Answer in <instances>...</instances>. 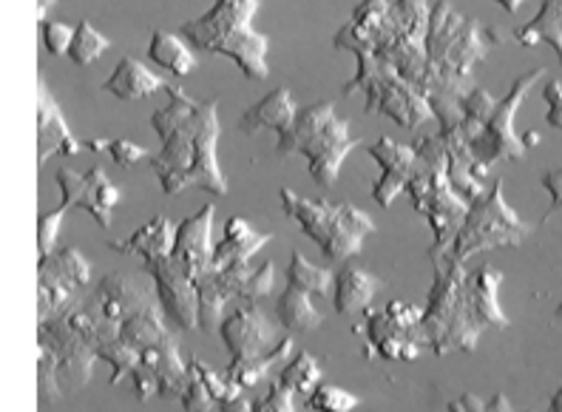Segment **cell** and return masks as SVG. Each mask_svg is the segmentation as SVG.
<instances>
[{"label": "cell", "instance_id": "obj_42", "mask_svg": "<svg viewBox=\"0 0 562 412\" xmlns=\"http://www.w3.org/2000/svg\"><path fill=\"white\" fill-rule=\"evenodd\" d=\"M191 361L196 365V370H200L202 381H205V387H207V392H211L213 399L220 401V404H225V401H234V399H239V396H245V390H241L236 381H231V376H227V372L213 370V367L205 365L200 356H193Z\"/></svg>", "mask_w": 562, "mask_h": 412}, {"label": "cell", "instance_id": "obj_36", "mask_svg": "<svg viewBox=\"0 0 562 412\" xmlns=\"http://www.w3.org/2000/svg\"><path fill=\"white\" fill-rule=\"evenodd\" d=\"M322 378L324 372H322V365H318V358L307 350L295 353L293 361H288L279 372L281 385L288 387V390H293L295 396H304V399L313 396V390H316L318 385H324Z\"/></svg>", "mask_w": 562, "mask_h": 412}, {"label": "cell", "instance_id": "obj_51", "mask_svg": "<svg viewBox=\"0 0 562 412\" xmlns=\"http://www.w3.org/2000/svg\"><path fill=\"white\" fill-rule=\"evenodd\" d=\"M542 97H546V103H549V118H546V120H549L551 129L562 131V82L560 80L546 82Z\"/></svg>", "mask_w": 562, "mask_h": 412}, {"label": "cell", "instance_id": "obj_6", "mask_svg": "<svg viewBox=\"0 0 562 412\" xmlns=\"http://www.w3.org/2000/svg\"><path fill=\"white\" fill-rule=\"evenodd\" d=\"M356 91L367 94V105H363L367 114H384L406 131H418L420 125L435 120L429 100L412 82H406L398 69L378 52L358 55L356 77L344 82L341 94L352 97Z\"/></svg>", "mask_w": 562, "mask_h": 412}, {"label": "cell", "instance_id": "obj_13", "mask_svg": "<svg viewBox=\"0 0 562 412\" xmlns=\"http://www.w3.org/2000/svg\"><path fill=\"white\" fill-rule=\"evenodd\" d=\"M145 270L157 282L159 308H162L165 319L177 324L179 330H200V290L186 274V268L173 256H168L162 261L145 265Z\"/></svg>", "mask_w": 562, "mask_h": 412}, {"label": "cell", "instance_id": "obj_41", "mask_svg": "<svg viewBox=\"0 0 562 412\" xmlns=\"http://www.w3.org/2000/svg\"><path fill=\"white\" fill-rule=\"evenodd\" d=\"M304 407L313 412H352L356 407H361V399L356 392L344 390V387L318 385L313 396L304 399Z\"/></svg>", "mask_w": 562, "mask_h": 412}, {"label": "cell", "instance_id": "obj_8", "mask_svg": "<svg viewBox=\"0 0 562 412\" xmlns=\"http://www.w3.org/2000/svg\"><path fill=\"white\" fill-rule=\"evenodd\" d=\"M542 75H546V69H531L526 71V75L517 77V80L512 82L508 94L503 97V100H497V109H494V114L488 118L486 129L481 131V137L474 140V143H469V148H472L474 159H477L481 168L492 171L497 163H512V159L526 157L528 148L522 145V137L515 131V118L517 111H520L522 100L528 97V91L535 89L537 82L542 80Z\"/></svg>", "mask_w": 562, "mask_h": 412}, {"label": "cell", "instance_id": "obj_44", "mask_svg": "<svg viewBox=\"0 0 562 412\" xmlns=\"http://www.w3.org/2000/svg\"><path fill=\"white\" fill-rule=\"evenodd\" d=\"M69 213V208L57 205L55 211L41 213V220H37V245H41V256L55 254L57 250V240H60V227H63V216Z\"/></svg>", "mask_w": 562, "mask_h": 412}, {"label": "cell", "instance_id": "obj_25", "mask_svg": "<svg viewBox=\"0 0 562 412\" xmlns=\"http://www.w3.org/2000/svg\"><path fill=\"white\" fill-rule=\"evenodd\" d=\"M100 89L114 94L117 100L131 103V100H145V97H151L154 91H168L171 86H168L157 71L148 69L143 60H137V57H123Z\"/></svg>", "mask_w": 562, "mask_h": 412}, {"label": "cell", "instance_id": "obj_5", "mask_svg": "<svg viewBox=\"0 0 562 412\" xmlns=\"http://www.w3.org/2000/svg\"><path fill=\"white\" fill-rule=\"evenodd\" d=\"M279 200L284 213L302 227L310 242L322 247L329 261H350L361 254L363 240L375 234V222L350 202L310 200L290 188H281Z\"/></svg>", "mask_w": 562, "mask_h": 412}, {"label": "cell", "instance_id": "obj_32", "mask_svg": "<svg viewBox=\"0 0 562 412\" xmlns=\"http://www.w3.org/2000/svg\"><path fill=\"white\" fill-rule=\"evenodd\" d=\"M290 353H293V338L288 336L273 353H268V356L247 358V361H231L225 372L231 376V381H236V385L241 387V390H254V387H259L261 381L270 376V370L288 365Z\"/></svg>", "mask_w": 562, "mask_h": 412}, {"label": "cell", "instance_id": "obj_56", "mask_svg": "<svg viewBox=\"0 0 562 412\" xmlns=\"http://www.w3.org/2000/svg\"><path fill=\"white\" fill-rule=\"evenodd\" d=\"M540 134H537V131H526V134H522V145H526V148H535V145H540Z\"/></svg>", "mask_w": 562, "mask_h": 412}, {"label": "cell", "instance_id": "obj_7", "mask_svg": "<svg viewBox=\"0 0 562 412\" xmlns=\"http://www.w3.org/2000/svg\"><path fill=\"white\" fill-rule=\"evenodd\" d=\"M531 225L522 222L520 213L506 202L503 179H497L481 200L469 205L463 227L454 236L452 247L446 250L458 261H467L477 254H492L501 247H517L528 240Z\"/></svg>", "mask_w": 562, "mask_h": 412}, {"label": "cell", "instance_id": "obj_45", "mask_svg": "<svg viewBox=\"0 0 562 412\" xmlns=\"http://www.w3.org/2000/svg\"><path fill=\"white\" fill-rule=\"evenodd\" d=\"M41 37L48 55H55V57L69 55L71 41H75V26H69V23H63V21H43Z\"/></svg>", "mask_w": 562, "mask_h": 412}, {"label": "cell", "instance_id": "obj_37", "mask_svg": "<svg viewBox=\"0 0 562 412\" xmlns=\"http://www.w3.org/2000/svg\"><path fill=\"white\" fill-rule=\"evenodd\" d=\"M497 109V100L488 94L486 89H474L463 97V103H460V111H463V120H460V134L467 143H474V140L481 137V131L486 129L488 118Z\"/></svg>", "mask_w": 562, "mask_h": 412}, {"label": "cell", "instance_id": "obj_17", "mask_svg": "<svg viewBox=\"0 0 562 412\" xmlns=\"http://www.w3.org/2000/svg\"><path fill=\"white\" fill-rule=\"evenodd\" d=\"M213 216H216V208L202 205L177 225V245L171 256L186 268L193 282H200L202 276L213 270V247H216L213 245Z\"/></svg>", "mask_w": 562, "mask_h": 412}, {"label": "cell", "instance_id": "obj_49", "mask_svg": "<svg viewBox=\"0 0 562 412\" xmlns=\"http://www.w3.org/2000/svg\"><path fill=\"white\" fill-rule=\"evenodd\" d=\"M131 387H134V396H137L139 401L154 399V396H159V378H157V372H154L151 367L139 365L137 370L131 372Z\"/></svg>", "mask_w": 562, "mask_h": 412}, {"label": "cell", "instance_id": "obj_4", "mask_svg": "<svg viewBox=\"0 0 562 412\" xmlns=\"http://www.w3.org/2000/svg\"><path fill=\"white\" fill-rule=\"evenodd\" d=\"M429 261L435 268V282L420 319L429 350L440 358L449 353H472L481 342L483 327L469 304L467 265L449 254L429 256Z\"/></svg>", "mask_w": 562, "mask_h": 412}, {"label": "cell", "instance_id": "obj_35", "mask_svg": "<svg viewBox=\"0 0 562 412\" xmlns=\"http://www.w3.org/2000/svg\"><path fill=\"white\" fill-rule=\"evenodd\" d=\"M288 285H293V288L304 290V293L310 296H322V299H327L329 290H333V282H336V274L327 268H322V265H313V261L307 259L304 254H299V250H293V256H290V265H288Z\"/></svg>", "mask_w": 562, "mask_h": 412}, {"label": "cell", "instance_id": "obj_46", "mask_svg": "<svg viewBox=\"0 0 562 412\" xmlns=\"http://www.w3.org/2000/svg\"><path fill=\"white\" fill-rule=\"evenodd\" d=\"M446 412H515V407L508 404V399L503 392H497V396L488 401H483L481 396H474V392H463L460 399L449 401Z\"/></svg>", "mask_w": 562, "mask_h": 412}, {"label": "cell", "instance_id": "obj_59", "mask_svg": "<svg viewBox=\"0 0 562 412\" xmlns=\"http://www.w3.org/2000/svg\"><path fill=\"white\" fill-rule=\"evenodd\" d=\"M560 3H562V0H560Z\"/></svg>", "mask_w": 562, "mask_h": 412}, {"label": "cell", "instance_id": "obj_28", "mask_svg": "<svg viewBox=\"0 0 562 412\" xmlns=\"http://www.w3.org/2000/svg\"><path fill=\"white\" fill-rule=\"evenodd\" d=\"M120 200H123V193H120V188L111 182L109 174L103 171V165H91L89 171H86V188H82L77 208L91 213L97 220V225L103 227V231H109L111 211L120 205Z\"/></svg>", "mask_w": 562, "mask_h": 412}, {"label": "cell", "instance_id": "obj_55", "mask_svg": "<svg viewBox=\"0 0 562 412\" xmlns=\"http://www.w3.org/2000/svg\"><path fill=\"white\" fill-rule=\"evenodd\" d=\"M109 140H89V143H86V148H89V152H94V154H100V152H109Z\"/></svg>", "mask_w": 562, "mask_h": 412}, {"label": "cell", "instance_id": "obj_30", "mask_svg": "<svg viewBox=\"0 0 562 412\" xmlns=\"http://www.w3.org/2000/svg\"><path fill=\"white\" fill-rule=\"evenodd\" d=\"M515 41L522 48H535L537 43H549L562 66V3L560 0H542L540 12L515 32Z\"/></svg>", "mask_w": 562, "mask_h": 412}, {"label": "cell", "instance_id": "obj_21", "mask_svg": "<svg viewBox=\"0 0 562 412\" xmlns=\"http://www.w3.org/2000/svg\"><path fill=\"white\" fill-rule=\"evenodd\" d=\"M273 242V234H261L256 231L245 216H231L225 222V236L222 242H216L213 247V270H225L234 268V265H250L256 254H259L261 247L270 245Z\"/></svg>", "mask_w": 562, "mask_h": 412}, {"label": "cell", "instance_id": "obj_38", "mask_svg": "<svg viewBox=\"0 0 562 412\" xmlns=\"http://www.w3.org/2000/svg\"><path fill=\"white\" fill-rule=\"evenodd\" d=\"M105 48H111V41L103 35V32H97L89 21H80L75 26V41H71L69 48V60L75 66H91L97 63L100 57L105 55Z\"/></svg>", "mask_w": 562, "mask_h": 412}, {"label": "cell", "instance_id": "obj_10", "mask_svg": "<svg viewBox=\"0 0 562 412\" xmlns=\"http://www.w3.org/2000/svg\"><path fill=\"white\" fill-rule=\"evenodd\" d=\"M352 333L367 338V344H363V358L367 361L386 358V361L412 365V361H418L424 356V350H429L424 327H404L384 308L367 310L361 322L352 324Z\"/></svg>", "mask_w": 562, "mask_h": 412}, {"label": "cell", "instance_id": "obj_43", "mask_svg": "<svg viewBox=\"0 0 562 412\" xmlns=\"http://www.w3.org/2000/svg\"><path fill=\"white\" fill-rule=\"evenodd\" d=\"M188 367H191V385H188L186 396L179 399L182 410L186 412H216L220 410V401L213 399L211 392H207L205 381H202L200 370H196V365H193L191 358H188Z\"/></svg>", "mask_w": 562, "mask_h": 412}, {"label": "cell", "instance_id": "obj_53", "mask_svg": "<svg viewBox=\"0 0 562 412\" xmlns=\"http://www.w3.org/2000/svg\"><path fill=\"white\" fill-rule=\"evenodd\" d=\"M254 404H256V401H250L247 396H239V399L220 404V410L222 412H254Z\"/></svg>", "mask_w": 562, "mask_h": 412}, {"label": "cell", "instance_id": "obj_14", "mask_svg": "<svg viewBox=\"0 0 562 412\" xmlns=\"http://www.w3.org/2000/svg\"><path fill=\"white\" fill-rule=\"evenodd\" d=\"M469 213V202H463L454 193L452 182H449V174H446V148L440 152V157L435 159L432 171V197H429V208H426L424 220L432 231V247H429V256H440L452 247L454 236L463 227V220Z\"/></svg>", "mask_w": 562, "mask_h": 412}, {"label": "cell", "instance_id": "obj_50", "mask_svg": "<svg viewBox=\"0 0 562 412\" xmlns=\"http://www.w3.org/2000/svg\"><path fill=\"white\" fill-rule=\"evenodd\" d=\"M386 313H390L392 319L398 324H404V327H420V319H424V308H418V304L412 302H404V299H395V302L386 304Z\"/></svg>", "mask_w": 562, "mask_h": 412}, {"label": "cell", "instance_id": "obj_34", "mask_svg": "<svg viewBox=\"0 0 562 412\" xmlns=\"http://www.w3.org/2000/svg\"><path fill=\"white\" fill-rule=\"evenodd\" d=\"M196 290H200V330L202 333H220L225 316L234 310L231 296L216 282L213 270L196 282Z\"/></svg>", "mask_w": 562, "mask_h": 412}, {"label": "cell", "instance_id": "obj_2", "mask_svg": "<svg viewBox=\"0 0 562 412\" xmlns=\"http://www.w3.org/2000/svg\"><path fill=\"white\" fill-rule=\"evenodd\" d=\"M501 46V35L474 18H463L449 0L435 3L426 29V71L418 91L435 111L438 134L458 129L460 103L474 91V69Z\"/></svg>", "mask_w": 562, "mask_h": 412}, {"label": "cell", "instance_id": "obj_3", "mask_svg": "<svg viewBox=\"0 0 562 412\" xmlns=\"http://www.w3.org/2000/svg\"><path fill=\"white\" fill-rule=\"evenodd\" d=\"M256 12L259 0H213L205 14L179 26V35L205 55L231 57L247 80L261 82L270 77V37L254 26Z\"/></svg>", "mask_w": 562, "mask_h": 412}, {"label": "cell", "instance_id": "obj_33", "mask_svg": "<svg viewBox=\"0 0 562 412\" xmlns=\"http://www.w3.org/2000/svg\"><path fill=\"white\" fill-rule=\"evenodd\" d=\"M165 322H168V319H165L162 308L154 304V308L143 310L137 316L125 319L123 327H120V342L131 344V347H137V350H145V347H151V344L171 336V330H168Z\"/></svg>", "mask_w": 562, "mask_h": 412}, {"label": "cell", "instance_id": "obj_18", "mask_svg": "<svg viewBox=\"0 0 562 412\" xmlns=\"http://www.w3.org/2000/svg\"><path fill=\"white\" fill-rule=\"evenodd\" d=\"M37 125H41V143H37V163L43 165L52 157L63 154V157H77L82 152V143L75 140L66 114L57 105L55 94L48 91L46 82H41V105H37Z\"/></svg>", "mask_w": 562, "mask_h": 412}, {"label": "cell", "instance_id": "obj_58", "mask_svg": "<svg viewBox=\"0 0 562 412\" xmlns=\"http://www.w3.org/2000/svg\"><path fill=\"white\" fill-rule=\"evenodd\" d=\"M549 412H562V385L557 387L554 399H551V404H549Z\"/></svg>", "mask_w": 562, "mask_h": 412}, {"label": "cell", "instance_id": "obj_9", "mask_svg": "<svg viewBox=\"0 0 562 412\" xmlns=\"http://www.w3.org/2000/svg\"><path fill=\"white\" fill-rule=\"evenodd\" d=\"M80 304L100 322L123 327L125 319L159 304L157 282L148 270L145 274H109L97 282V288L86 299H80Z\"/></svg>", "mask_w": 562, "mask_h": 412}, {"label": "cell", "instance_id": "obj_27", "mask_svg": "<svg viewBox=\"0 0 562 412\" xmlns=\"http://www.w3.org/2000/svg\"><path fill=\"white\" fill-rule=\"evenodd\" d=\"M333 118H336V103H333V100H318V103L299 109L293 129H290L284 137H279V143H276L279 157H290V154L302 152L310 140H316L318 134H322V129Z\"/></svg>", "mask_w": 562, "mask_h": 412}, {"label": "cell", "instance_id": "obj_23", "mask_svg": "<svg viewBox=\"0 0 562 412\" xmlns=\"http://www.w3.org/2000/svg\"><path fill=\"white\" fill-rule=\"evenodd\" d=\"M173 245H177V225H173L168 216H154L151 222H145L139 231L128 236L123 242H109L111 250H117L123 256H139L145 265H154V261H162L173 254Z\"/></svg>", "mask_w": 562, "mask_h": 412}, {"label": "cell", "instance_id": "obj_48", "mask_svg": "<svg viewBox=\"0 0 562 412\" xmlns=\"http://www.w3.org/2000/svg\"><path fill=\"white\" fill-rule=\"evenodd\" d=\"M109 157H111V163L120 165V168H131L134 163H139V159L148 157V152H145L143 145L131 143V140H111Z\"/></svg>", "mask_w": 562, "mask_h": 412}, {"label": "cell", "instance_id": "obj_20", "mask_svg": "<svg viewBox=\"0 0 562 412\" xmlns=\"http://www.w3.org/2000/svg\"><path fill=\"white\" fill-rule=\"evenodd\" d=\"M390 7V0H363V3H358L350 21L344 23L336 37H333V48L352 52L356 57L375 52V37L384 26Z\"/></svg>", "mask_w": 562, "mask_h": 412}, {"label": "cell", "instance_id": "obj_57", "mask_svg": "<svg viewBox=\"0 0 562 412\" xmlns=\"http://www.w3.org/2000/svg\"><path fill=\"white\" fill-rule=\"evenodd\" d=\"M494 3H501L508 14H517V9L522 7V0H494Z\"/></svg>", "mask_w": 562, "mask_h": 412}, {"label": "cell", "instance_id": "obj_40", "mask_svg": "<svg viewBox=\"0 0 562 412\" xmlns=\"http://www.w3.org/2000/svg\"><path fill=\"white\" fill-rule=\"evenodd\" d=\"M37 385H41V404H57V401L66 396L63 392V381H60V361H57L55 350L41 344L37 347Z\"/></svg>", "mask_w": 562, "mask_h": 412}, {"label": "cell", "instance_id": "obj_24", "mask_svg": "<svg viewBox=\"0 0 562 412\" xmlns=\"http://www.w3.org/2000/svg\"><path fill=\"white\" fill-rule=\"evenodd\" d=\"M501 285L503 274L492 265H483L474 274H469V304H472V313L477 319L483 330H506L508 316L501 308Z\"/></svg>", "mask_w": 562, "mask_h": 412}, {"label": "cell", "instance_id": "obj_31", "mask_svg": "<svg viewBox=\"0 0 562 412\" xmlns=\"http://www.w3.org/2000/svg\"><path fill=\"white\" fill-rule=\"evenodd\" d=\"M276 316H279V324L288 333H313L324 322L310 293L293 288V285H288V288L281 290L279 299H276Z\"/></svg>", "mask_w": 562, "mask_h": 412}, {"label": "cell", "instance_id": "obj_54", "mask_svg": "<svg viewBox=\"0 0 562 412\" xmlns=\"http://www.w3.org/2000/svg\"><path fill=\"white\" fill-rule=\"evenodd\" d=\"M57 0H37V18H41V23L46 21V14L55 9Z\"/></svg>", "mask_w": 562, "mask_h": 412}, {"label": "cell", "instance_id": "obj_12", "mask_svg": "<svg viewBox=\"0 0 562 412\" xmlns=\"http://www.w3.org/2000/svg\"><path fill=\"white\" fill-rule=\"evenodd\" d=\"M37 338H41V344L52 347L57 361H60L63 392H66V396H75V392L86 390L97 361L94 344L86 336H80L66 316H57L52 319V322L41 324V327H37Z\"/></svg>", "mask_w": 562, "mask_h": 412}, {"label": "cell", "instance_id": "obj_19", "mask_svg": "<svg viewBox=\"0 0 562 412\" xmlns=\"http://www.w3.org/2000/svg\"><path fill=\"white\" fill-rule=\"evenodd\" d=\"M384 290V279L361 268L358 261H344V268L336 274V313L344 319H358L372 308V299Z\"/></svg>", "mask_w": 562, "mask_h": 412}, {"label": "cell", "instance_id": "obj_52", "mask_svg": "<svg viewBox=\"0 0 562 412\" xmlns=\"http://www.w3.org/2000/svg\"><path fill=\"white\" fill-rule=\"evenodd\" d=\"M542 188L551 193V208L549 213L542 216V222H549L557 211H562V168H554L542 177Z\"/></svg>", "mask_w": 562, "mask_h": 412}, {"label": "cell", "instance_id": "obj_39", "mask_svg": "<svg viewBox=\"0 0 562 412\" xmlns=\"http://www.w3.org/2000/svg\"><path fill=\"white\" fill-rule=\"evenodd\" d=\"M97 358L109 361L111 387L123 385V378H131V372L143 365V358H139L137 347H131V344L120 342V338H114V342H109V344H100V347H97Z\"/></svg>", "mask_w": 562, "mask_h": 412}, {"label": "cell", "instance_id": "obj_26", "mask_svg": "<svg viewBox=\"0 0 562 412\" xmlns=\"http://www.w3.org/2000/svg\"><path fill=\"white\" fill-rule=\"evenodd\" d=\"M41 279L57 282L63 288L80 293L82 288H89L91 282V265L89 259L77 250V247H57L55 254L41 256V268H37Z\"/></svg>", "mask_w": 562, "mask_h": 412}, {"label": "cell", "instance_id": "obj_47", "mask_svg": "<svg viewBox=\"0 0 562 412\" xmlns=\"http://www.w3.org/2000/svg\"><path fill=\"white\" fill-rule=\"evenodd\" d=\"M295 392L288 390V387L281 385L279 378L270 381L268 396H261L259 401L254 404V412H295Z\"/></svg>", "mask_w": 562, "mask_h": 412}, {"label": "cell", "instance_id": "obj_16", "mask_svg": "<svg viewBox=\"0 0 562 412\" xmlns=\"http://www.w3.org/2000/svg\"><path fill=\"white\" fill-rule=\"evenodd\" d=\"M367 154L381 168V177L372 182V200L381 208H390L398 200V193L406 191L412 174L418 168V148L392 137H381L367 145Z\"/></svg>", "mask_w": 562, "mask_h": 412}, {"label": "cell", "instance_id": "obj_11", "mask_svg": "<svg viewBox=\"0 0 562 412\" xmlns=\"http://www.w3.org/2000/svg\"><path fill=\"white\" fill-rule=\"evenodd\" d=\"M281 330L284 327L270 322L259 302H245L227 313L220 336L231 350V361H247V358H261L273 353L288 338Z\"/></svg>", "mask_w": 562, "mask_h": 412}, {"label": "cell", "instance_id": "obj_29", "mask_svg": "<svg viewBox=\"0 0 562 412\" xmlns=\"http://www.w3.org/2000/svg\"><path fill=\"white\" fill-rule=\"evenodd\" d=\"M148 57L159 69L171 71L177 77H188L196 69V55L193 46L182 35H173L168 29H154L148 37Z\"/></svg>", "mask_w": 562, "mask_h": 412}, {"label": "cell", "instance_id": "obj_15", "mask_svg": "<svg viewBox=\"0 0 562 412\" xmlns=\"http://www.w3.org/2000/svg\"><path fill=\"white\" fill-rule=\"evenodd\" d=\"M358 145H361V140H356L350 134V120H344L336 114V118L324 125L322 134L316 140H310L299 154L307 159L310 177L316 179L322 188H333L338 182L344 159L350 157Z\"/></svg>", "mask_w": 562, "mask_h": 412}, {"label": "cell", "instance_id": "obj_22", "mask_svg": "<svg viewBox=\"0 0 562 412\" xmlns=\"http://www.w3.org/2000/svg\"><path fill=\"white\" fill-rule=\"evenodd\" d=\"M295 114H299V105H295L293 100V91L279 86V89L270 91L268 97H261L259 103L241 111L239 131L247 134V137H254L259 131L273 129L279 137H284V134L293 129Z\"/></svg>", "mask_w": 562, "mask_h": 412}, {"label": "cell", "instance_id": "obj_1", "mask_svg": "<svg viewBox=\"0 0 562 412\" xmlns=\"http://www.w3.org/2000/svg\"><path fill=\"white\" fill-rule=\"evenodd\" d=\"M151 129L162 140V152L151 157V171L168 197L200 188L225 197L227 177L220 165V100H193L186 89L171 86L168 103L151 114Z\"/></svg>", "mask_w": 562, "mask_h": 412}]
</instances>
